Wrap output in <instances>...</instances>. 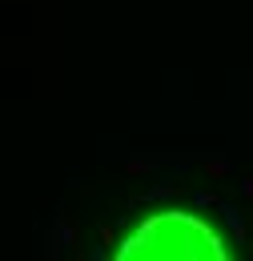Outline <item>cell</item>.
<instances>
[{
  "label": "cell",
  "instance_id": "obj_1",
  "mask_svg": "<svg viewBox=\"0 0 253 261\" xmlns=\"http://www.w3.org/2000/svg\"><path fill=\"white\" fill-rule=\"evenodd\" d=\"M121 261L145 257V261H201L213 257L225 261L221 237L209 225H201L197 217L181 213V209H169V213H153L145 225L137 229V237L125 241V249H117Z\"/></svg>",
  "mask_w": 253,
  "mask_h": 261
},
{
  "label": "cell",
  "instance_id": "obj_2",
  "mask_svg": "<svg viewBox=\"0 0 253 261\" xmlns=\"http://www.w3.org/2000/svg\"><path fill=\"white\" fill-rule=\"evenodd\" d=\"M193 205H197V209H209V205H217V201H213L209 193H197V197H193Z\"/></svg>",
  "mask_w": 253,
  "mask_h": 261
}]
</instances>
